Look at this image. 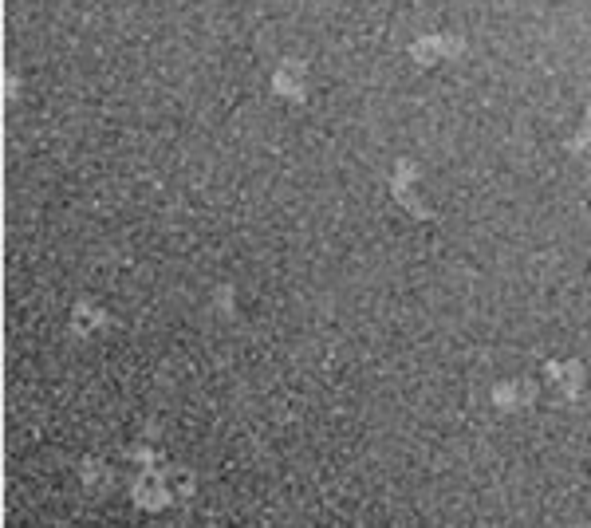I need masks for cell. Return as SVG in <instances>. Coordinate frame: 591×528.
<instances>
[{
	"label": "cell",
	"mask_w": 591,
	"mask_h": 528,
	"mask_svg": "<svg viewBox=\"0 0 591 528\" xmlns=\"http://www.w3.org/2000/svg\"><path fill=\"white\" fill-rule=\"evenodd\" d=\"M465 52V40L454 32H430V36H418L410 44V56L414 64H438V60H454Z\"/></svg>",
	"instance_id": "1"
},
{
	"label": "cell",
	"mask_w": 591,
	"mask_h": 528,
	"mask_svg": "<svg viewBox=\"0 0 591 528\" xmlns=\"http://www.w3.org/2000/svg\"><path fill=\"white\" fill-rule=\"evenodd\" d=\"M304 75H308V64L304 60H280L276 64V75H272V91L300 103L304 99Z\"/></svg>",
	"instance_id": "2"
},
{
	"label": "cell",
	"mask_w": 591,
	"mask_h": 528,
	"mask_svg": "<svg viewBox=\"0 0 591 528\" xmlns=\"http://www.w3.org/2000/svg\"><path fill=\"white\" fill-rule=\"evenodd\" d=\"M572 150H591V111L584 115V127H580V134L572 138Z\"/></svg>",
	"instance_id": "3"
}]
</instances>
